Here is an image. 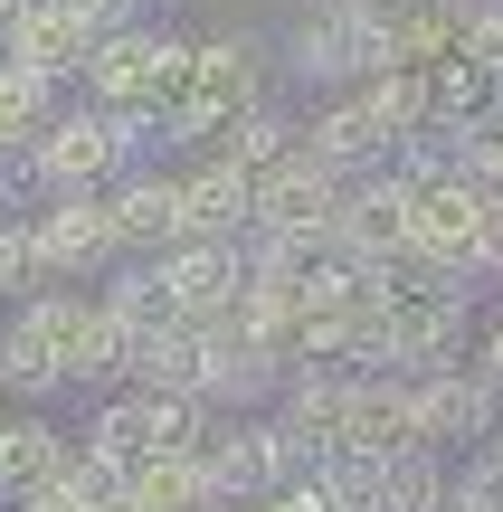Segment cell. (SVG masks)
Segmentation results:
<instances>
[{
  "label": "cell",
  "instance_id": "6da1fadb",
  "mask_svg": "<svg viewBox=\"0 0 503 512\" xmlns=\"http://www.w3.org/2000/svg\"><path fill=\"white\" fill-rule=\"evenodd\" d=\"M190 86V38H162V29H105L86 57V105H171Z\"/></svg>",
  "mask_w": 503,
  "mask_h": 512
},
{
  "label": "cell",
  "instance_id": "7a4b0ae2",
  "mask_svg": "<svg viewBox=\"0 0 503 512\" xmlns=\"http://www.w3.org/2000/svg\"><path fill=\"white\" fill-rule=\"evenodd\" d=\"M247 238H295V247L342 238V181H333V162L295 152V162L257 171V219H247Z\"/></svg>",
  "mask_w": 503,
  "mask_h": 512
},
{
  "label": "cell",
  "instance_id": "3957f363",
  "mask_svg": "<svg viewBox=\"0 0 503 512\" xmlns=\"http://www.w3.org/2000/svg\"><path fill=\"white\" fill-rule=\"evenodd\" d=\"M114 162H124V133H114V114H105V105H76V114H57V124L29 143V171L57 190V200H67V190H95Z\"/></svg>",
  "mask_w": 503,
  "mask_h": 512
},
{
  "label": "cell",
  "instance_id": "277c9868",
  "mask_svg": "<svg viewBox=\"0 0 503 512\" xmlns=\"http://www.w3.org/2000/svg\"><path fill=\"white\" fill-rule=\"evenodd\" d=\"M29 238H38V275H57V285H86V266H105L124 247L114 238V200H95V190H67L57 209H38Z\"/></svg>",
  "mask_w": 503,
  "mask_h": 512
},
{
  "label": "cell",
  "instance_id": "5b68a950",
  "mask_svg": "<svg viewBox=\"0 0 503 512\" xmlns=\"http://www.w3.org/2000/svg\"><path fill=\"white\" fill-rule=\"evenodd\" d=\"M152 275L171 285V304H181L190 323H209V313H228V304H238L247 256H238V238H181V247H162V256H152Z\"/></svg>",
  "mask_w": 503,
  "mask_h": 512
},
{
  "label": "cell",
  "instance_id": "8992f818",
  "mask_svg": "<svg viewBox=\"0 0 503 512\" xmlns=\"http://www.w3.org/2000/svg\"><path fill=\"white\" fill-rule=\"evenodd\" d=\"M124 494L143 512H209L219 503V475H209L200 446H152L143 465H124Z\"/></svg>",
  "mask_w": 503,
  "mask_h": 512
},
{
  "label": "cell",
  "instance_id": "52a82bcc",
  "mask_svg": "<svg viewBox=\"0 0 503 512\" xmlns=\"http://www.w3.org/2000/svg\"><path fill=\"white\" fill-rule=\"evenodd\" d=\"M95 38H105V29H95L76 0H29V19H19L10 57H29V67H48V76H86Z\"/></svg>",
  "mask_w": 503,
  "mask_h": 512
},
{
  "label": "cell",
  "instance_id": "ba28073f",
  "mask_svg": "<svg viewBox=\"0 0 503 512\" xmlns=\"http://www.w3.org/2000/svg\"><path fill=\"white\" fill-rule=\"evenodd\" d=\"M181 219H190V238H247V219H257V171L200 162L181 181Z\"/></svg>",
  "mask_w": 503,
  "mask_h": 512
},
{
  "label": "cell",
  "instance_id": "9c48e42d",
  "mask_svg": "<svg viewBox=\"0 0 503 512\" xmlns=\"http://www.w3.org/2000/svg\"><path fill=\"white\" fill-rule=\"evenodd\" d=\"M200 456H209V475H219V494L257 503V494H276V484H285V465H295V446H285L276 427H238V437H209Z\"/></svg>",
  "mask_w": 503,
  "mask_h": 512
},
{
  "label": "cell",
  "instance_id": "30bf717a",
  "mask_svg": "<svg viewBox=\"0 0 503 512\" xmlns=\"http://www.w3.org/2000/svg\"><path fill=\"white\" fill-rule=\"evenodd\" d=\"M114 238H124V247H143V256L181 247V238H190V219H181V181H162V171L124 181V190H114Z\"/></svg>",
  "mask_w": 503,
  "mask_h": 512
},
{
  "label": "cell",
  "instance_id": "8fae6325",
  "mask_svg": "<svg viewBox=\"0 0 503 512\" xmlns=\"http://www.w3.org/2000/svg\"><path fill=\"white\" fill-rule=\"evenodd\" d=\"M57 380H67V361H57V294H38L0 332V389H57Z\"/></svg>",
  "mask_w": 503,
  "mask_h": 512
},
{
  "label": "cell",
  "instance_id": "7c38bea8",
  "mask_svg": "<svg viewBox=\"0 0 503 512\" xmlns=\"http://www.w3.org/2000/svg\"><path fill=\"white\" fill-rule=\"evenodd\" d=\"M57 124V76L48 67H29V57H0V152H29L38 133Z\"/></svg>",
  "mask_w": 503,
  "mask_h": 512
},
{
  "label": "cell",
  "instance_id": "4fadbf2b",
  "mask_svg": "<svg viewBox=\"0 0 503 512\" xmlns=\"http://www.w3.org/2000/svg\"><path fill=\"white\" fill-rule=\"evenodd\" d=\"M295 152H304L295 124H285L266 95H257V105H238V114L219 124V162H238V171H276V162H295Z\"/></svg>",
  "mask_w": 503,
  "mask_h": 512
},
{
  "label": "cell",
  "instance_id": "5bb4252c",
  "mask_svg": "<svg viewBox=\"0 0 503 512\" xmlns=\"http://www.w3.org/2000/svg\"><path fill=\"white\" fill-rule=\"evenodd\" d=\"M48 475H67V437L48 418H10L0 427V494H38Z\"/></svg>",
  "mask_w": 503,
  "mask_h": 512
},
{
  "label": "cell",
  "instance_id": "9a60e30c",
  "mask_svg": "<svg viewBox=\"0 0 503 512\" xmlns=\"http://www.w3.org/2000/svg\"><path fill=\"white\" fill-rule=\"evenodd\" d=\"M86 446H95V456L114 465V475H124V465H143L152 446H162V399H152V389H133V399H114L105 418L86 427Z\"/></svg>",
  "mask_w": 503,
  "mask_h": 512
},
{
  "label": "cell",
  "instance_id": "2e32d148",
  "mask_svg": "<svg viewBox=\"0 0 503 512\" xmlns=\"http://www.w3.org/2000/svg\"><path fill=\"white\" fill-rule=\"evenodd\" d=\"M29 275H38V238H29V219H10V209H0V294L29 285Z\"/></svg>",
  "mask_w": 503,
  "mask_h": 512
},
{
  "label": "cell",
  "instance_id": "e0dca14e",
  "mask_svg": "<svg viewBox=\"0 0 503 512\" xmlns=\"http://www.w3.org/2000/svg\"><path fill=\"white\" fill-rule=\"evenodd\" d=\"M466 57H475L485 76H503V10H475V19H466Z\"/></svg>",
  "mask_w": 503,
  "mask_h": 512
},
{
  "label": "cell",
  "instance_id": "ac0fdd59",
  "mask_svg": "<svg viewBox=\"0 0 503 512\" xmlns=\"http://www.w3.org/2000/svg\"><path fill=\"white\" fill-rule=\"evenodd\" d=\"M76 10H86L95 29H133V19H143V0H76Z\"/></svg>",
  "mask_w": 503,
  "mask_h": 512
},
{
  "label": "cell",
  "instance_id": "d6986e66",
  "mask_svg": "<svg viewBox=\"0 0 503 512\" xmlns=\"http://www.w3.org/2000/svg\"><path fill=\"white\" fill-rule=\"evenodd\" d=\"M19 19H29V0H0V57H10V38H19Z\"/></svg>",
  "mask_w": 503,
  "mask_h": 512
},
{
  "label": "cell",
  "instance_id": "ffe728a7",
  "mask_svg": "<svg viewBox=\"0 0 503 512\" xmlns=\"http://www.w3.org/2000/svg\"><path fill=\"white\" fill-rule=\"evenodd\" d=\"M95 512H143V503H133V494H124V484H114V494H105V503H95Z\"/></svg>",
  "mask_w": 503,
  "mask_h": 512
},
{
  "label": "cell",
  "instance_id": "44dd1931",
  "mask_svg": "<svg viewBox=\"0 0 503 512\" xmlns=\"http://www.w3.org/2000/svg\"><path fill=\"white\" fill-rule=\"evenodd\" d=\"M0 209H10V162H0Z\"/></svg>",
  "mask_w": 503,
  "mask_h": 512
},
{
  "label": "cell",
  "instance_id": "7402d4cb",
  "mask_svg": "<svg viewBox=\"0 0 503 512\" xmlns=\"http://www.w3.org/2000/svg\"><path fill=\"white\" fill-rule=\"evenodd\" d=\"M285 512H295V503H285Z\"/></svg>",
  "mask_w": 503,
  "mask_h": 512
}]
</instances>
